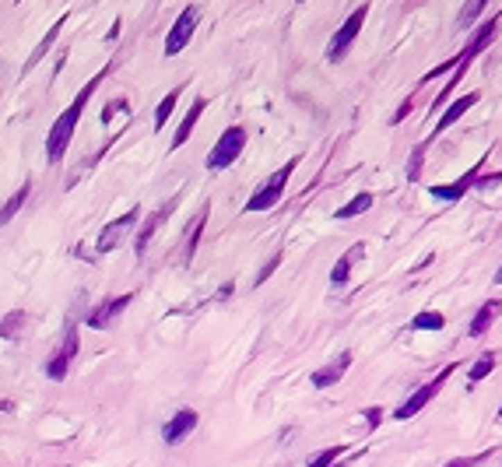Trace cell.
<instances>
[{"label":"cell","instance_id":"obj_1","mask_svg":"<svg viewBox=\"0 0 502 467\" xmlns=\"http://www.w3.org/2000/svg\"><path fill=\"white\" fill-rule=\"evenodd\" d=\"M102 78H105V71L95 74V78L78 91V98L57 116V123L49 127V137H46V162H60V159H64V151H67V144H71V137H74V127H78V120H81V113H85V102L95 95V88H98Z\"/></svg>","mask_w":502,"mask_h":467},{"label":"cell","instance_id":"obj_2","mask_svg":"<svg viewBox=\"0 0 502 467\" xmlns=\"http://www.w3.org/2000/svg\"><path fill=\"white\" fill-rule=\"evenodd\" d=\"M295 166H299V159H292V162H285L282 169H277L274 176H267L263 183H260V190L246 200V211L250 215H257V211H270V207L285 197V186H288V179H292V173H295Z\"/></svg>","mask_w":502,"mask_h":467},{"label":"cell","instance_id":"obj_3","mask_svg":"<svg viewBox=\"0 0 502 467\" xmlns=\"http://www.w3.org/2000/svg\"><path fill=\"white\" fill-rule=\"evenodd\" d=\"M243 148H246V130H243L239 123H232L225 134H218V144L207 151V169H211V173L229 169L239 155H243Z\"/></svg>","mask_w":502,"mask_h":467},{"label":"cell","instance_id":"obj_4","mask_svg":"<svg viewBox=\"0 0 502 467\" xmlns=\"http://www.w3.org/2000/svg\"><path fill=\"white\" fill-rule=\"evenodd\" d=\"M453 369H457V362H450V366H446L439 376H432L425 387H418V390H415V394H411V397H408V400H404V404L394 411V418H397V422H408V418H415V414H418V411H422V407H425V404H429V400H432V397H435V394L446 387V380L453 376Z\"/></svg>","mask_w":502,"mask_h":467},{"label":"cell","instance_id":"obj_5","mask_svg":"<svg viewBox=\"0 0 502 467\" xmlns=\"http://www.w3.org/2000/svg\"><path fill=\"white\" fill-rule=\"evenodd\" d=\"M197 21H200V8H197V4H190V8L180 11L176 25L169 28V35H165V57H180V53H183L187 42H190L193 32H197Z\"/></svg>","mask_w":502,"mask_h":467},{"label":"cell","instance_id":"obj_6","mask_svg":"<svg viewBox=\"0 0 502 467\" xmlns=\"http://www.w3.org/2000/svg\"><path fill=\"white\" fill-rule=\"evenodd\" d=\"M365 15H369V4H362L358 11H352V15H348V21H345L338 32H334V39H330V49H327V60H330V64L345 60V53L352 49L355 35L362 32V21H365Z\"/></svg>","mask_w":502,"mask_h":467},{"label":"cell","instance_id":"obj_7","mask_svg":"<svg viewBox=\"0 0 502 467\" xmlns=\"http://www.w3.org/2000/svg\"><path fill=\"white\" fill-rule=\"evenodd\" d=\"M137 218H141V207H134V211H127V215H120L116 222H109L102 232H98V253H113L130 232H134V225H137Z\"/></svg>","mask_w":502,"mask_h":467},{"label":"cell","instance_id":"obj_8","mask_svg":"<svg viewBox=\"0 0 502 467\" xmlns=\"http://www.w3.org/2000/svg\"><path fill=\"white\" fill-rule=\"evenodd\" d=\"M78 348H81V337H78V327H71L67 337H64V344H60V351L46 362V376L49 380H64L67 369H71V362L78 358Z\"/></svg>","mask_w":502,"mask_h":467},{"label":"cell","instance_id":"obj_9","mask_svg":"<svg viewBox=\"0 0 502 467\" xmlns=\"http://www.w3.org/2000/svg\"><path fill=\"white\" fill-rule=\"evenodd\" d=\"M197 422H200L197 411H193V407H183V411H176L173 418L162 425V439H165V443H180V439H187V436L197 429Z\"/></svg>","mask_w":502,"mask_h":467},{"label":"cell","instance_id":"obj_10","mask_svg":"<svg viewBox=\"0 0 502 467\" xmlns=\"http://www.w3.org/2000/svg\"><path fill=\"white\" fill-rule=\"evenodd\" d=\"M134 302V295L127 292V295H120V299H109V302H102V306H95L92 313H88V327H95V331H102V327H109L113 324L123 309Z\"/></svg>","mask_w":502,"mask_h":467},{"label":"cell","instance_id":"obj_11","mask_svg":"<svg viewBox=\"0 0 502 467\" xmlns=\"http://www.w3.org/2000/svg\"><path fill=\"white\" fill-rule=\"evenodd\" d=\"M348 366H352V351H341L334 362H327V366H320L309 380H313V387H334V383H341V376L348 373Z\"/></svg>","mask_w":502,"mask_h":467},{"label":"cell","instance_id":"obj_12","mask_svg":"<svg viewBox=\"0 0 502 467\" xmlns=\"http://www.w3.org/2000/svg\"><path fill=\"white\" fill-rule=\"evenodd\" d=\"M478 173H481V162L474 166V169H467L457 183H446V186H432V197H439V200H460L467 190H474V183H478Z\"/></svg>","mask_w":502,"mask_h":467},{"label":"cell","instance_id":"obj_13","mask_svg":"<svg viewBox=\"0 0 502 467\" xmlns=\"http://www.w3.org/2000/svg\"><path fill=\"white\" fill-rule=\"evenodd\" d=\"M478 98H481V91H467V95H460L457 102H450V109H446L442 116H439V123H435V134H442V130H450L471 106H478Z\"/></svg>","mask_w":502,"mask_h":467},{"label":"cell","instance_id":"obj_14","mask_svg":"<svg viewBox=\"0 0 502 467\" xmlns=\"http://www.w3.org/2000/svg\"><path fill=\"white\" fill-rule=\"evenodd\" d=\"M499 313H502V302H481V309L471 317V324H467V337H481L495 320H499Z\"/></svg>","mask_w":502,"mask_h":467},{"label":"cell","instance_id":"obj_15","mask_svg":"<svg viewBox=\"0 0 502 467\" xmlns=\"http://www.w3.org/2000/svg\"><path fill=\"white\" fill-rule=\"evenodd\" d=\"M204 109H207V98H204V95H200V98H193L190 113L183 116V123H180V130H176V137H173V148H183V144H187V137L193 134V127H197V120L204 116Z\"/></svg>","mask_w":502,"mask_h":467},{"label":"cell","instance_id":"obj_16","mask_svg":"<svg viewBox=\"0 0 502 467\" xmlns=\"http://www.w3.org/2000/svg\"><path fill=\"white\" fill-rule=\"evenodd\" d=\"M492 35H495V21H485V25L478 28V35H474V39H471L464 49H460V53H457V57H460V64H471V60L481 53V49L492 42Z\"/></svg>","mask_w":502,"mask_h":467},{"label":"cell","instance_id":"obj_17","mask_svg":"<svg viewBox=\"0 0 502 467\" xmlns=\"http://www.w3.org/2000/svg\"><path fill=\"white\" fill-rule=\"evenodd\" d=\"M173 207H176V200H169V204H165V207H158V211L144 222V229H141V236H137V256H144V246H148V239L155 236V229L165 222V218H169V211H173Z\"/></svg>","mask_w":502,"mask_h":467},{"label":"cell","instance_id":"obj_18","mask_svg":"<svg viewBox=\"0 0 502 467\" xmlns=\"http://www.w3.org/2000/svg\"><path fill=\"white\" fill-rule=\"evenodd\" d=\"M495 366H499V358H495V351H481L478 355V362H474V366H471V373H467V387L474 390L485 376H492L495 373Z\"/></svg>","mask_w":502,"mask_h":467},{"label":"cell","instance_id":"obj_19","mask_svg":"<svg viewBox=\"0 0 502 467\" xmlns=\"http://www.w3.org/2000/svg\"><path fill=\"white\" fill-rule=\"evenodd\" d=\"M204 222H207V207H200V215L193 218V225H190L187 236H183V264L193 261V253H197V239H200V232H204Z\"/></svg>","mask_w":502,"mask_h":467},{"label":"cell","instance_id":"obj_20","mask_svg":"<svg viewBox=\"0 0 502 467\" xmlns=\"http://www.w3.org/2000/svg\"><path fill=\"white\" fill-rule=\"evenodd\" d=\"M28 190H32V183L25 179V183H21L15 193H11V200H8L4 207H0V225H8V222H11V218L21 211V207H25V200H28Z\"/></svg>","mask_w":502,"mask_h":467},{"label":"cell","instance_id":"obj_21","mask_svg":"<svg viewBox=\"0 0 502 467\" xmlns=\"http://www.w3.org/2000/svg\"><path fill=\"white\" fill-rule=\"evenodd\" d=\"M369 207H372V193H355V197H352L348 204H341V207H338V211H334V218H341V222H345V218L365 215V211H369Z\"/></svg>","mask_w":502,"mask_h":467},{"label":"cell","instance_id":"obj_22","mask_svg":"<svg viewBox=\"0 0 502 467\" xmlns=\"http://www.w3.org/2000/svg\"><path fill=\"white\" fill-rule=\"evenodd\" d=\"M362 253V246H352L345 256H341V261L338 264H334V271H330V285L334 288H341L345 281H348V274H352V264H355V256Z\"/></svg>","mask_w":502,"mask_h":467},{"label":"cell","instance_id":"obj_23","mask_svg":"<svg viewBox=\"0 0 502 467\" xmlns=\"http://www.w3.org/2000/svg\"><path fill=\"white\" fill-rule=\"evenodd\" d=\"M446 327V317L435 313V309H422V313L411 320V331H442Z\"/></svg>","mask_w":502,"mask_h":467},{"label":"cell","instance_id":"obj_24","mask_svg":"<svg viewBox=\"0 0 502 467\" xmlns=\"http://www.w3.org/2000/svg\"><path fill=\"white\" fill-rule=\"evenodd\" d=\"M180 95H183V88H173V91L165 95V98L158 102V106H155V130H162V123L173 116V106H176V98H180Z\"/></svg>","mask_w":502,"mask_h":467},{"label":"cell","instance_id":"obj_25","mask_svg":"<svg viewBox=\"0 0 502 467\" xmlns=\"http://www.w3.org/2000/svg\"><path fill=\"white\" fill-rule=\"evenodd\" d=\"M345 453H348V446H345V443L330 446V450H320L316 457H309V467H334V464H338Z\"/></svg>","mask_w":502,"mask_h":467},{"label":"cell","instance_id":"obj_26","mask_svg":"<svg viewBox=\"0 0 502 467\" xmlns=\"http://www.w3.org/2000/svg\"><path fill=\"white\" fill-rule=\"evenodd\" d=\"M429 144H432V137H429V141H422V144L411 151V159H408V179H411V183H418V179H422V162H425V151H429Z\"/></svg>","mask_w":502,"mask_h":467},{"label":"cell","instance_id":"obj_27","mask_svg":"<svg viewBox=\"0 0 502 467\" xmlns=\"http://www.w3.org/2000/svg\"><path fill=\"white\" fill-rule=\"evenodd\" d=\"M60 28H64V21H57V25H53V28H49V35H46L42 42H39V49H35V53L28 57V71H32V67H35V64H39V60L46 57V49L53 46V39H57V32H60Z\"/></svg>","mask_w":502,"mask_h":467},{"label":"cell","instance_id":"obj_28","mask_svg":"<svg viewBox=\"0 0 502 467\" xmlns=\"http://www.w3.org/2000/svg\"><path fill=\"white\" fill-rule=\"evenodd\" d=\"M18 327H25V313H11L4 324H0V337H18L21 334Z\"/></svg>","mask_w":502,"mask_h":467},{"label":"cell","instance_id":"obj_29","mask_svg":"<svg viewBox=\"0 0 502 467\" xmlns=\"http://www.w3.org/2000/svg\"><path fill=\"white\" fill-rule=\"evenodd\" d=\"M481 11H485V0H474V4H464V11H460V21H457V25H460V28H471V21H474Z\"/></svg>","mask_w":502,"mask_h":467},{"label":"cell","instance_id":"obj_30","mask_svg":"<svg viewBox=\"0 0 502 467\" xmlns=\"http://www.w3.org/2000/svg\"><path fill=\"white\" fill-rule=\"evenodd\" d=\"M488 453H492V450H485V453H478V457H457V460H450L446 467H478V464H481Z\"/></svg>","mask_w":502,"mask_h":467},{"label":"cell","instance_id":"obj_31","mask_svg":"<svg viewBox=\"0 0 502 467\" xmlns=\"http://www.w3.org/2000/svg\"><path fill=\"white\" fill-rule=\"evenodd\" d=\"M499 183H502V169H499V173H488V176H478L474 190H492V186H499Z\"/></svg>","mask_w":502,"mask_h":467},{"label":"cell","instance_id":"obj_32","mask_svg":"<svg viewBox=\"0 0 502 467\" xmlns=\"http://www.w3.org/2000/svg\"><path fill=\"white\" fill-rule=\"evenodd\" d=\"M277 264H282V253H274V256H270V261L263 264V271L257 274V285H263V281H267V278L274 274V267H277Z\"/></svg>","mask_w":502,"mask_h":467},{"label":"cell","instance_id":"obj_33","mask_svg":"<svg viewBox=\"0 0 502 467\" xmlns=\"http://www.w3.org/2000/svg\"><path fill=\"white\" fill-rule=\"evenodd\" d=\"M365 422H369V429H379V422H383V407H369V411H365Z\"/></svg>","mask_w":502,"mask_h":467},{"label":"cell","instance_id":"obj_34","mask_svg":"<svg viewBox=\"0 0 502 467\" xmlns=\"http://www.w3.org/2000/svg\"><path fill=\"white\" fill-rule=\"evenodd\" d=\"M495 285H502V267H499V274H495Z\"/></svg>","mask_w":502,"mask_h":467},{"label":"cell","instance_id":"obj_35","mask_svg":"<svg viewBox=\"0 0 502 467\" xmlns=\"http://www.w3.org/2000/svg\"><path fill=\"white\" fill-rule=\"evenodd\" d=\"M495 418H499V422H502V404H499V414H495Z\"/></svg>","mask_w":502,"mask_h":467}]
</instances>
